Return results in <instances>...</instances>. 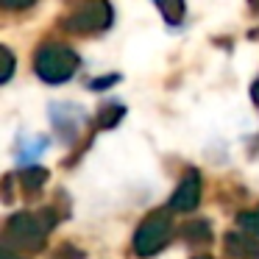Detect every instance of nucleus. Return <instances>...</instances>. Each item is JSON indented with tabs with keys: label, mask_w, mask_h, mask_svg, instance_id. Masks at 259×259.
Returning a JSON list of instances; mask_svg holds the SVG:
<instances>
[{
	"label": "nucleus",
	"mask_w": 259,
	"mask_h": 259,
	"mask_svg": "<svg viewBox=\"0 0 259 259\" xmlns=\"http://www.w3.org/2000/svg\"><path fill=\"white\" fill-rule=\"evenodd\" d=\"M78 67H81L78 53L67 45H45V48H39L36 56H34L36 78L45 81V84H53V87L70 81L78 73Z\"/></svg>",
	"instance_id": "f257e3e1"
},
{
	"label": "nucleus",
	"mask_w": 259,
	"mask_h": 259,
	"mask_svg": "<svg viewBox=\"0 0 259 259\" xmlns=\"http://www.w3.org/2000/svg\"><path fill=\"white\" fill-rule=\"evenodd\" d=\"M170 237H173V218H170L167 209H156L137 226L134 240H131L134 242V253L142 259L153 256L167 245Z\"/></svg>",
	"instance_id": "f03ea898"
},
{
	"label": "nucleus",
	"mask_w": 259,
	"mask_h": 259,
	"mask_svg": "<svg viewBox=\"0 0 259 259\" xmlns=\"http://www.w3.org/2000/svg\"><path fill=\"white\" fill-rule=\"evenodd\" d=\"M237 226H240L242 231H248V234H253L259 240V206L251 209V212H242L240 218H237Z\"/></svg>",
	"instance_id": "f8f14e48"
},
{
	"label": "nucleus",
	"mask_w": 259,
	"mask_h": 259,
	"mask_svg": "<svg viewBox=\"0 0 259 259\" xmlns=\"http://www.w3.org/2000/svg\"><path fill=\"white\" fill-rule=\"evenodd\" d=\"M159 6V12L164 14L167 23H181L184 20V0H153Z\"/></svg>",
	"instance_id": "9b49d317"
},
{
	"label": "nucleus",
	"mask_w": 259,
	"mask_h": 259,
	"mask_svg": "<svg viewBox=\"0 0 259 259\" xmlns=\"http://www.w3.org/2000/svg\"><path fill=\"white\" fill-rule=\"evenodd\" d=\"M201 190H203V181L198 170H187V176L179 181V187L173 190L170 195V212H181V214H190L198 209L201 203Z\"/></svg>",
	"instance_id": "39448f33"
},
{
	"label": "nucleus",
	"mask_w": 259,
	"mask_h": 259,
	"mask_svg": "<svg viewBox=\"0 0 259 259\" xmlns=\"http://www.w3.org/2000/svg\"><path fill=\"white\" fill-rule=\"evenodd\" d=\"M3 259H23V256H17V253H14L12 248H6V256H3Z\"/></svg>",
	"instance_id": "f3484780"
},
{
	"label": "nucleus",
	"mask_w": 259,
	"mask_h": 259,
	"mask_svg": "<svg viewBox=\"0 0 259 259\" xmlns=\"http://www.w3.org/2000/svg\"><path fill=\"white\" fill-rule=\"evenodd\" d=\"M117 81H120V75L117 73H114V75H101V78H95V81H90V84H87V87H90V90H109V87H114V84H117Z\"/></svg>",
	"instance_id": "4468645a"
},
{
	"label": "nucleus",
	"mask_w": 259,
	"mask_h": 259,
	"mask_svg": "<svg viewBox=\"0 0 259 259\" xmlns=\"http://www.w3.org/2000/svg\"><path fill=\"white\" fill-rule=\"evenodd\" d=\"M251 98H253V103H256V109H259V81L251 87Z\"/></svg>",
	"instance_id": "dca6fc26"
},
{
	"label": "nucleus",
	"mask_w": 259,
	"mask_h": 259,
	"mask_svg": "<svg viewBox=\"0 0 259 259\" xmlns=\"http://www.w3.org/2000/svg\"><path fill=\"white\" fill-rule=\"evenodd\" d=\"M48 181V170L39 167V164H34V167H23L20 170V187H23L28 195H36V192L45 187Z\"/></svg>",
	"instance_id": "1a4fd4ad"
},
{
	"label": "nucleus",
	"mask_w": 259,
	"mask_h": 259,
	"mask_svg": "<svg viewBox=\"0 0 259 259\" xmlns=\"http://www.w3.org/2000/svg\"><path fill=\"white\" fill-rule=\"evenodd\" d=\"M45 223L42 218L31 212H14L12 218L6 220V245H17L20 251H39L45 245Z\"/></svg>",
	"instance_id": "20e7f679"
},
{
	"label": "nucleus",
	"mask_w": 259,
	"mask_h": 259,
	"mask_svg": "<svg viewBox=\"0 0 259 259\" xmlns=\"http://www.w3.org/2000/svg\"><path fill=\"white\" fill-rule=\"evenodd\" d=\"M179 234L190 245H209L212 242V229H209L206 220H190V223H184L179 229Z\"/></svg>",
	"instance_id": "6e6552de"
},
{
	"label": "nucleus",
	"mask_w": 259,
	"mask_h": 259,
	"mask_svg": "<svg viewBox=\"0 0 259 259\" xmlns=\"http://www.w3.org/2000/svg\"><path fill=\"white\" fill-rule=\"evenodd\" d=\"M53 125H56V134L62 137V142H75L81 125H84V112L73 103H62V106L51 109Z\"/></svg>",
	"instance_id": "423d86ee"
},
{
	"label": "nucleus",
	"mask_w": 259,
	"mask_h": 259,
	"mask_svg": "<svg viewBox=\"0 0 259 259\" xmlns=\"http://www.w3.org/2000/svg\"><path fill=\"white\" fill-rule=\"evenodd\" d=\"M223 245L231 259H259V240L248 231H229L223 237Z\"/></svg>",
	"instance_id": "0eeeda50"
},
{
	"label": "nucleus",
	"mask_w": 259,
	"mask_h": 259,
	"mask_svg": "<svg viewBox=\"0 0 259 259\" xmlns=\"http://www.w3.org/2000/svg\"><path fill=\"white\" fill-rule=\"evenodd\" d=\"M36 0H0V6L9 9V12H23V9H31Z\"/></svg>",
	"instance_id": "2eb2a0df"
},
{
	"label": "nucleus",
	"mask_w": 259,
	"mask_h": 259,
	"mask_svg": "<svg viewBox=\"0 0 259 259\" xmlns=\"http://www.w3.org/2000/svg\"><path fill=\"white\" fill-rule=\"evenodd\" d=\"M0 56H3V75H0V84H9L14 75V53L9 48H0Z\"/></svg>",
	"instance_id": "ddd939ff"
},
{
	"label": "nucleus",
	"mask_w": 259,
	"mask_h": 259,
	"mask_svg": "<svg viewBox=\"0 0 259 259\" xmlns=\"http://www.w3.org/2000/svg\"><path fill=\"white\" fill-rule=\"evenodd\" d=\"M192 259H212V256H192Z\"/></svg>",
	"instance_id": "a211bd4d"
},
{
	"label": "nucleus",
	"mask_w": 259,
	"mask_h": 259,
	"mask_svg": "<svg viewBox=\"0 0 259 259\" xmlns=\"http://www.w3.org/2000/svg\"><path fill=\"white\" fill-rule=\"evenodd\" d=\"M114 23V9L109 0H81L78 6L62 20V25L73 34H103Z\"/></svg>",
	"instance_id": "7ed1b4c3"
},
{
	"label": "nucleus",
	"mask_w": 259,
	"mask_h": 259,
	"mask_svg": "<svg viewBox=\"0 0 259 259\" xmlns=\"http://www.w3.org/2000/svg\"><path fill=\"white\" fill-rule=\"evenodd\" d=\"M123 114H125V109L120 106V103H112V106H103L101 109V114H98V128H114V125L123 120Z\"/></svg>",
	"instance_id": "9d476101"
}]
</instances>
